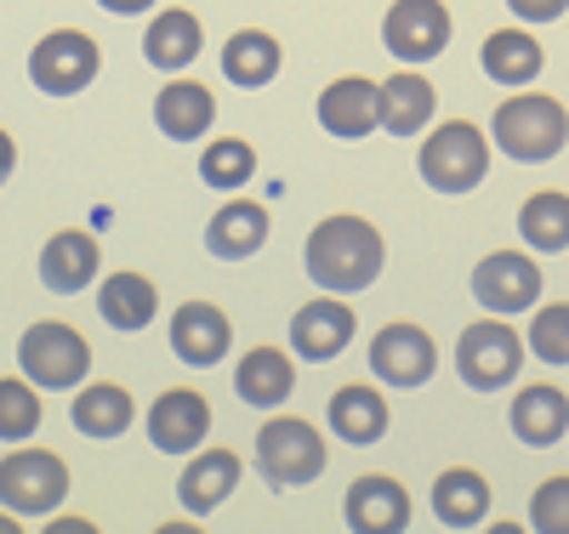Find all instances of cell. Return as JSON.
Segmentation results:
<instances>
[{
  "label": "cell",
  "instance_id": "1",
  "mask_svg": "<svg viewBox=\"0 0 569 534\" xmlns=\"http://www.w3.org/2000/svg\"><path fill=\"white\" fill-rule=\"evenodd\" d=\"M302 262H308V279L319 290L353 296V290L376 284V273H382V233H376L365 216H325L308 233Z\"/></svg>",
  "mask_w": 569,
  "mask_h": 534
},
{
  "label": "cell",
  "instance_id": "2",
  "mask_svg": "<svg viewBox=\"0 0 569 534\" xmlns=\"http://www.w3.org/2000/svg\"><path fill=\"white\" fill-rule=\"evenodd\" d=\"M490 131H496L501 154L525 160V165H541V160H552L563 149L569 114H563V103H552V97H541V91H518V97H507V103L496 109Z\"/></svg>",
  "mask_w": 569,
  "mask_h": 534
},
{
  "label": "cell",
  "instance_id": "3",
  "mask_svg": "<svg viewBox=\"0 0 569 534\" xmlns=\"http://www.w3.org/2000/svg\"><path fill=\"white\" fill-rule=\"evenodd\" d=\"M421 182L439 188V193H467L479 188L485 171H490V142L472 120H445L439 131H427L421 142Z\"/></svg>",
  "mask_w": 569,
  "mask_h": 534
},
{
  "label": "cell",
  "instance_id": "4",
  "mask_svg": "<svg viewBox=\"0 0 569 534\" xmlns=\"http://www.w3.org/2000/svg\"><path fill=\"white\" fill-rule=\"evenodd\" d=\"M257 461L268 472V483L279 490H297V483H313L325 472V439L319 426H308L302 415H279L257 432Z\"/></svg>",
  "mask_w": 569,
  "mask_h": 534
},
{
  "label": "cell",
  "instance_id": "5",
  "mask_svg": "<svg viewBox=\"0 0 569 534\" xmlns=\"http://www.w3.org/2000/svg\"><path fill=\"white\" fill-rule=\"evenodd\" d=\"M18 364L34 386H74L86 370H91V342L74 330V324H29L23 342H18Z\"/></svg>",
  "mask_w": 569,
  "mask_h": 534
},
{
  "label": "cell",
  "instance_id": "6",
  "mask_svg": "<svg viewBox=\"0 0 569 534\" xmlns=\"http://www.w3.org/2000/svg\"><path fill=\"white\" fill-rule=\"evenodd\" d=\"M63 495H69L63 455H52V450H12L7 461H0V506L7 512L40 517V512H52Z\"/></svg>",
  "mask_w": 569,
  "mask_h": 534
},
{
  "label": "cell",
  "instance_id": "7",
  "mask_svg": "<svg viewBox=\"0 0 569 534\" xmlns=\"http://www.w3.org/2000/svg\"><path fill=\"white\" fill-rule=\"evenodd\" d=\"M103 69V52L98 40L80 34V29H52L34 52H29V80L46 91V97H74L98 80Z\"/></svg>",
  "mask_w": 569,
  "mask_h": 534
},
{
  "label": "cell",
  "instance_id": "8",
  "mask_svg": "<svg viewBox=\"0 0 569 534\" xmlns=\"http://www.w3.org/2000/svg\"><path fill=\"white\" fill-rule=\"evenodd\" d=\"M518 364H525V342H518V330L501 324V319H479L461 330L456 342V370L467 386H479V393H496V386H507L518 375Z\"/></svg>",
  "mask_w": 569,
  "mask_h": 534
},
{
  "label": "cell",
  "instance_id": "9",
  "mask_svg": "<svg viewBox=\"0 0 569 534\" xmlns=\"http://www.w3.org/2000/svg\"><path fill=\"white\" fill-rule=\"evenodd\" d=\"M388 52L405 63H427L450 46V7L445 0H393L382 23Z\"/></svg>",
  "mask_w": 569,
  "mask_h": 534
},
{
  "label": "cell",
  "instance_id": "10",
  "mask_svg": "<svg viewBox=\"0 0 569 534\" xmlns=\"http://www.w3.org/2000/svg\"><path fill=\"white\" fill-rule=\"evenodd\" d=\"M472 296H479L490 313H525L541 296V268L525 251H496L472 268Z\"/></svg>",
  "mask_w": 569,
  "mask_h": 534
},
{
  "label": "cell",
  "instance_id": "11",
  "mask_svg": "<svg viewBox=\"0 0 569 534\" xmlns=\"http://www.w3.org/2000/svg\"><path fill=\"white\" fill-rule=\"evenodd\" d=\"M206 432H211V404L194 393V386H171V393L154 399V410H149V439H154V450L188 455V450L206 444Z\"/></svg>",
  "mask_w": 569,
  "mask_h": 534
},
{
  "label": "cell",
  "instance_id": "12",
  "mask_svg": "<svg viewBox=\"0 0 569 534\" xmlns=\"http://www.w3.org/2000/svg\"><path fill=\"white\" fill-rule=\"evenodd\" d=\"M433 364H439V347L421 324H388L370 342V370L382 381H393V386H421L427 375H433Z\"/></svg>",
  "mask_w": 569,
  "mask_h": 534
},
{
  "label": "cell",
  "instance_id": "13",
  "mask_svg": "<svg viewBox=\"0 0 569 534\" xmlns=\"http://www.w3.org/2000/svg\"><path fill=\"white\" fill-rule=\"evenodd\" d=\"M319 125L330 137H365L382 125V85L365 74H342L319 91Z\"/></svg>",
  "mask_w": 569,
  "mask_h": 534
},
{
  "label": "cell",
  "instance_id": "14",
  "mask_svg": "<svg viewBox=\"0 0 569 534\" xmlns=\"http://www.w3.org/2000/svg\"><path fill=\"white\" fill-rule=\"evenodd\" d=\"M98 268H103V245L91 233H80V228L52 233V239H46V251H40V284L58 290V296L86 290L91 279H98Z\"/></svg>",
  "mask_w": 569,
  "mask_h": 534
},
{
  "label": "cell",
  "instance_id": "15",
  "mask_svg": "<svg viewBox=\"0 0 569 534\" xmlns=\"http://www.w3.org/2000/svg\"><path fill=\"white\" fill-rule=\"evenodd\" d=\"M228 342H233V330H228V313L222 308H211V302H182L177 313H171V353L182 359V364H217L222 353H228Z\"/></svg>",
  "mask_w": 569,
  "mask_h": 534
},
{
  "label": "cell",
  "instance_id": "16",
  "mask_svg": "<svg viewBox=\"0 0 569 534\" xmlns=\"http://www.w3.org/2000/svg\"><path fill=\"white\" fill-rule=\"evenodd\" d=\"M291 342L308 364H325V359H337L348 342H353V308L342 296H319L308 302L297 319H291Z\"/></svg>",
  "mask_w": 569,
  "mask_h": 534
},
{
  "label": "cell",
  "instance_id": "17",
  "mask_svg": "<svg viewBox=\"0 0 569 534\" xmlns=\"http://www.w3.org/2000/svg\"><path fill=\"white\" fill-rule=\"evenodd\" d=\"M342 512H348V528H359V534H399L410 523V495L399 490L393 477L370 472V477H359L348 490Z\"/></svg>",
  "mask_w": 569,
  "mask_h": 534
},
{
  "label": "cell",
  "instance_id": "18",
  "mask_svg": "<svg viewBox=\"0 0 569 534\" xmlns=\"http://www.w3.org/2000/svg\"><path fill=\"white\" fill-rule=\"evenodd\" d=\"M233 483H240V455L233 450H206V455L188 461V472L177 477V501L188 512H217L233 495Z\"/></svg>",
  "mask_w": 569,
  "mask_h": 534
},
{
  "label": "cell",
  "instance_id": "19",
  "mask_svg": "<svg viewBox=\"0 0 569 534\" xmlns=\"http://www.w3.org/2000/svg\"><path fill=\"white\" fill-rule=\"evenodd\" d=\"M154 120H160V131H166L171 142H194V137L211 131L217 103H211V91H206L200 80H171V85L154 97Z\"/></svg>",
  "mask_w": 569,
  "mask_h": 534
},
{
  "label": "cell",
  "instance_id": "20",
  "mask_svg": "<svg viewBox=\"0 0 569 534\" xmlns=\"http://www.w3.org/2000/svg\"><path fill=\"white\" fill-rule=\"evenodd\" d=\"M262 239H268V211H262L257 200H228V205L211 216V228H206V245H211V256H222V262H246Z\"/></svg>",
  "mask_w": 569,
  "mask_h": 534
},
{
  "label": "cell",
  "instance_id": "21",
  "mask_svg": "<svg viewBox=\"0 0 569 534\" xmlns=\"http://www.w3.org/2000/svg\"><path fill=\"white\" fill-rule=\"evenodd\" d=\"M233 386H240V399L257 404V410H273L291 399V386H297V364L284 359L279 347H251L240 359V370H233Z\"/></svg>",
  "mask_w": 569,
  "mask_h": 534
},
{
  "label": "cell",
  "instance_id": "22",
  "mask_svg": "<svg viewBox=\"0 0 569 534\" xmlns=\"http://www.w3.org/2000/svg\"><path fill=\"white\" fill-rule=\"evenodd\" d=\"M563 426H569V399L558 393V386L536 381V386H525V393L512 399V432H518L525 444L547 450V444L563 439Z\"/></svg>",
  "mask_w": 569,
  "mask_h": 534
},
{
  "label": "cell",
  "instance_id": "23",
  "mask_svg": "<svg viewBox=\"0 0 569 534\" xmlns=\"http://www.w3.org/2000/svg\"><path fill=\"white\" fill-rule=\"evenodd\" d=\"M142 58H149L154 69H166V74H177V69H188L200 58V18L194 12H160L154 23H149V34H142Z\"/></svg>",
  "mask_w": 569,
  "mask_h": 534
},
{
  "label": "cell",
  "instance_id": "24",
  "mask_svg": "<svg viewBox=\"0 0 569 534\" xmlns=\"http://www.w3.org/2000/svg\"><path fill=\"white\" fill-rule=\"evenodd\" d=\"M433 80L427 74H410V69H399L393 80H382V125L393 131V137H416L427 120H433Z\"/></svg>",
  "mask_w": 569,
  "mask_h": 534
},
{
  "label": "cell",
  "instance_id": "25",
  "mask_svg": "<svg viewBox=\"0 0 569 534\" xmlns=\"http://www.w3.org/2000/svg\"><path fill=\"white\" fill-rule=\"evenodd\" d=\"M98 308L114 330H142V324H154L160 313V290L142 279V273H109L103 290H98Z\"/></svg>",
  "mask_w": 569,
  "mask_h": 534
},
{
  "label": "cell",
  "instance_id": "26",
  "mask_svg": "<svg viewBox=\"0 0 569 534\" xmlns=\"http://www.w3.org/2000/svg\"><path fill=\"white\" fill-rule=\"evenodd\" d=\"M433 512H439L445 528H472V523L490 512V483L472 472V466H450L433 483Z\"/></svg>",
  "mask_w": 569,
  "mask_h": 534
},
{
  "label": "cell",
  "instance_id": "27",
  "mask_svg": "<svg viewBox=\"0 0 569 534\" xmlns=\"http://www.w3.org/2000/svg\"><path fill=\"white\" fill-rule=\"evenodd\" d=\"M479 63H485V74L490 80H501V85H525V80H536L541 74V46H536V34H525V29H496L490 40H485V52H479Z\"/></svg>",
  "mask_w": 569,
  "mask_h": 534
},
{
  "label": "cell",
  "instance_id": "28",
  "mask_svg": "<svg viewBox=\"0 0 569 534\" xmlns=\"http://www.w3.org/2000/svg\"><path fill=\"white\" fill-rule=\"evenodd\" d=\"M330 426L342 432L348 444H376L388 432V399L376 386H342L330 399Z\"/></svg>",
  "mask_w": 569,
  "mask_h": 534
},
{
  "label": "cell",
  "instance_id": "29",
  "mask_svg": "<svg viewBox=\"0 0 569 534\" xmlns=\"http://www.w3.org/2000/svg\"><path fill=\"white\" fill-rule=\"evenodd\" d=\"M222 74L233 80V85H268L273 74H279V40L273 34H262V29H240V34H228V46H222Z\"/></svg>",
  "mask_w": 569,
  "mask_h": 534
},
{
  "label": "cell",
  "instance_id": "30",
  "mask_svg": "<svg viewBox=\"0 0 569 534\" xmlns=\"http://www.w3.org/2000/svg\"><path fill=\"white\" fill-rule=\"evenodd\" d=\"M74 426L86 432V439H114V432L131 426V393L114 381H98V386H80V399H74Z\"/></svg>",
  "mask_w": 569,
  "mask_h": 534
},
{
  "label": "cell",
  "instance_id": "31",
  "mask_svg": "<svg viewBox=\"0 0 569 534\" xmlns=\"http://www.w3.org/2000/svg\"><path fill=\"white\" fill-rule=\"evenodd\" d=\"M518 233L536 251H563L569 245V193H530L518 211Z\"/></svg>",
  "mask_w": 569,
  "mask_h": 534
},
{
  "label": "cell",
  "instance_id": "32",
  "mask_svg": "<svg viewBox=\"0 0 569 534\" xmlns=\"http://www.w3.org/2000/svg\"><path fill=\"white\" fill-rule=\"evenodd\" d=\"M257 171V154H251V142L246 137H217L211 149L200 154V177L211 188H246Z\"/></svg>",
  "mask_w": 569,
  "mask_h": 534
},
{
  "label": "cell",
  "instance_id": "33",
  "mask_svg": "<svg viewBox=\"0 0 569 534\" xmlns=\"http://www.w3.org/2000/svg\"><path fill=\"white\" fill-rule=\"evenodd\" d=\"M34 426H40V399H34L29 375L0 381V439H29Z\"/></svg>",
  "mask_w": 569,
  "mask_h": 534
},
{
  "label": "cell",
  "instance_id": "34",
  "mask_svg": "<svg viewBox=\"0 0 569 534\" xmlns=\"http://www.w3.org/2000/svg\"><path fill=\"white\" fill-rule=\"evenodd\" d=\"M530 347L547 364H569V302H547L530 324Z\"/></svg>",
  "mask_w": 569,
  "mask_h": 534
},
{
  "label": "cell",
  "instance_id": "35",
  "mask_svg": "<svg viewBox=\"0 0 569 534\" xmlns=\"http://www.w3.org/2000/svg\"><path fill=\"white\" fill-rule=\"evenodd\" d=\"M530 523L541 534H569V477H547L536 501H530Z\"/></svg>",
  "mask_w": 569,
  "mask_h": 534
},
{
  "label": "cell",
  "instance_id": "36",
  "mask_svg": "<svg viewBox=\"0 0 569 534\" xmlns=\"http://www.w3.org/2000/svg\"><path fill=\"white\" fill-rule=\"evenodd\" d=\"M507 7H512L518 18H530V23H547V18H563L569 0H507Z\"/></svg>",
  "mask_w": 569,
  "mask_h": 534
},
{
  "label": "cell",
  "instance_id": "37",
  "mask_svg": "<svg viewBox=\"0 0 569 534\" xmlns=\"http://www.w3.org/2000/svg\"><path fill=\"white\" fill-rule=\"evenodd\" d=\"M98 7H103V12H120V18H131V12H149L154 0H98Z\"/></svg>",
  "mask_w": 569,
  "mask_h": 534
},
{
  "label": "cell",
  "instance_id": "38",
  "mask_svg": "<svg viewBox=\"0 0 569 534\" xmlns=\"http://www.w3.org/2000/svg\"><path fill=\"white\" fill-rule=\"evenodd\" d=\"M12 165H18V149H12V137H7V131H0V182H7V177H12Z\"/></svg>",
  "mask_w": 569,
  "mask_h": 534
},
{
  "label": "cell",
  "instance_id": "39",
  "mask_svg": "<svg viewBox=\"0 0 569 534\" xmlns=\"http://www.w3.org/2000/svg\"><path fill=\"white\" fill-rule=\"evenodd\" d=\"M12 528H18V523H12V517H0V534H12Z\"/></svg>",
  "mask_w": 569,
  "mask_h": 534
}]
</instances>
